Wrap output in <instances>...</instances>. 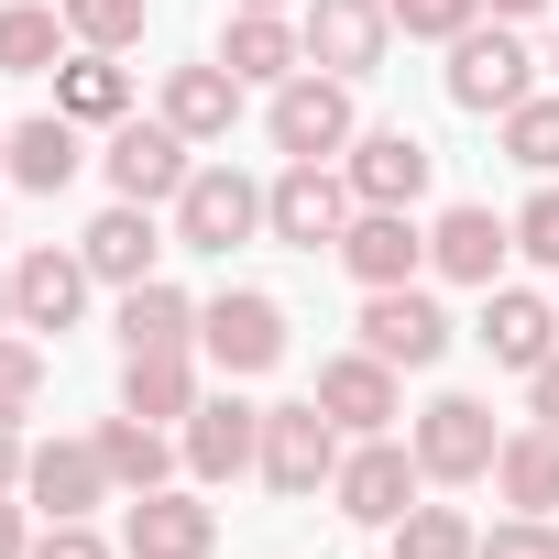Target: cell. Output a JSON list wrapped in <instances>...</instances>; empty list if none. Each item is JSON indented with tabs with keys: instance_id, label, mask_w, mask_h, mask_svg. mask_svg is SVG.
I'll list each match as a JSON object with an SVG mask.
<instances>
[{
	"instance_id": "5b68a950",
	"label": "cell",
	"mask_w": 559,
	"mask_h": 559,
	"mask_svg": "<svg viewBox=\"0 0 559 559\" xmlns=\"http://www.w3.org/2000/svg\"><path fill=\"white\" fill-rule=\"evenodd\" d=\"M198 341H209V362L241 384V373H274L286 362V308H274L263 286H230V297H209L198 308Z\"/></svg>"
},
{
	"instance_id": "7a4b0ae2",
	"label": "cell",
	"mask_w": 559,
	"mask_h": 559,
	"mask_svg": "<svg viewBox=\"0 0 559 559\" xmlns=\"http://www.w3.org/2000/svg\"><path fill=\"white\" fill-rule=\"evenodd\" d=\"M286 504H308V493H330V472H341V417L308 395V406H263V461H252Z\"/></svg>"
},
{
	"instance_id": "7402d4cb",
	"label": "cell",
	"mask_w": 559,
	"mask_h": 559,
	"mask_svg": "<svg viewBox=\"0 0 559 559\" xmlns=\"http://www.w3.org/2000/svg\"><path fill=\"white\" fill-rule=\"evenodd\" d=\"M165 121L187 132V143H219L230 121H241V78L209 56V67H165Z\"/></svg>"
},
{
	"instance_id": "ee69618b",
	"label": "cell",
	"mask_w": 559,
	"mask_h": 559,
	"mask_svg": "<svg viewBox=\"0 0 559 559\" xmlns=\"http://www.w3.org/2000/svg\"><path fill=\"white\" fill-rule=\"evenodd\" d=\"M0 330H12V274H0Z\"/></svg>"
},
{
	"instance_id": "7bdbcfd3",
	"label": "cell",
	"mask_w": 559,
	"mask_h": 559,
	"mask_svg": "<svg viewBox=\"0 0 559 559\" xmlns=\"http://www.w3.org/2000/svg\"><path fill=\"white\" fill-rule=\"evenodd\" d=\"M230 12H297V0H230Z\"/></svg>"
},
{
	"instance_id": "1f68e13d",
	"label": "cell",
	"mask_w": 559,
	"mask_h": 559,
	"mask_svg": "<svg viewBox=\"0 0 559 559\" xmlns=\"http://www.w3.org/2000/svg\"><path fill=\"white\" fill-rule=\"evenodd\" d=\"M143 23H154V0H67V34H78V45H99V56L143 45Z\"/></svg>"
},
{
	"instance_id": "e575fe53",
	"label": "cell",
	"mask_w": 559,
	"mask_h": 559,
	"mask_svg": "<svg viewBox=\"0 0 559 559\" xmlns=\"http://www.w3.org/2000/svg\"><path fill=\"white\" fill-rule=\"evenodd\" d=\"M45 395V352L34 341H12V330H0V417H23Z\"/></svg>"
},
{
	"instance_id": "836d02e7",
	"label": "cell",
	"mask_w": 559,
	"mask_h": 559,
	"mask_svg": "<svg viewBox=\"0 0 559 559\" xmlns=\"http://www.w3.org/2000/svg\"><path fill=\"white\" fill-rule=\"evenodd\" d=\"M395 12V34H417V45H461L472 23H483V0H384Z\"/></svg>"
},
{
	"instance_id": "d6a6232c",
	"label": "cell",
	"mask_w": 559,
	"mask_h": 559,
	"mask_svg": "<svg viewBox=\"0 0 559 559\" xmlns=\"http://www.w3.org/2000/svg\"><path fill=\"white\" fill-rule=\"evenodd\" d=\"M504 154H515L526 176H559V99H515V110H504Z\"/></svg>"
},
{
	"instance_id": "52a82bcc",
	"label": "cell",
	"mask_w": 559,
	"mask_h": 559,
	"mask_svg": "<svg viewBox=\"0 0 559 559\" xmlns=\"http://www.w3.org/2000/svg\"><path fill=\"white\" fill-rule=\"evenodd\" d=\"M263 230V187L241 176V165H198L187 187H176V241L187 252H230V241H252Z\"/></svg>"
},
{
	"instance_id": "9a60e30c",
	"label": "cell",
	"mask_w": 559,
	"mask_h": 559,
	"mask_svg": "<svg viewBox=\"0 0 559 559\" xmlns=\"http://www.w3.org/2000/svg\"><path fill=\"white\" fill-rule=\"evenodd\" d=\"M341 263H352V286H362V297H373V286H417L428 230H417L406 209H352V230H341Z\"/></svg>"
},
{
	"instance_id": "7c38bea8",
	"label": "cell",
	"mask_w": 559,
	"mask_h": 559,
	"mask_svg": "<svg viewBox=\"0 0 559 559\" xmlns=\"http://www.w3.org/2000/svg\"><path fill=\"white\" fill-rule=\"evenodd\" d=\"M341 176H352V198H362V209H417V198H428V176H439V154H428L417 132H352Z\"/></svg>"
},
{
	"instance_id": "ba28073f",
	"label": "cell",
	"mask_w": 559,
	"mask_h": 559,
	"mask_svg": "<svg viewBox=\"0 0 559 559\" xmlns=\"http://www.w3.org/2000/svg\"><path fill=\"white\" fill-rule=\"evenodd\" d=\"M406 450H417V472H428V483H483V472H493V450H504V428H493V406H483V395H439V406L417 417V439H406Z\"/></svg>"
},
{
	"instance_id": "b9f144b4",
	"label": "cell",
	"mask_w": 559,
	"mask_h": 559,
	"mask_svg": "<svg viewBox=\"0 0 559 559\" xmlns=\"http://www.w3.org/2000/svg\"><path fill=\"white\" fill-rule=\"evenodd\" d=\"M483 12H493V23H537V12H548V0H483Z\"/></svg>"
},
{
	"instance_id": "4dcf8cb0",
	"label": "cell",
	"mask_w": 559,
	"mask_h": 559,
	"mask_svg": "<svg viewBox=\"0 0 559 559\" xmlns=\"http://www.w3.org/2000/svg\"><path fill=\"white\" fill-rule=\"evenodd\" d=\"M384 537H395V559H472V548H483V537L461 526V504H406Z\"/></svg>"
},
{
	"instance_id": "bcb514c9",
	"label": "cell",
	"mask_w": 559,
	"mask_h": 559,
	"mask_svg": "<svg viewBox=\"0 0 559 559\" xmlns=\"http://www.w3.org/2000/svg\"><path fill=\"white\" fill-rule=\"evenodd\" d=\"M548 78H559V45H548Z\"/></svg>"
},
{
	"instance_id": "d590c367",
	"label": "cell",
	"mask_w": 559,
	"mask_h": 559,
	"mask_svg": "<svg viewBox=\"0 0 559 559\" xmlns=\"http://www.w3.org/2000/svg\"><path fill=\"white\" fill-rule=\"evenodd\" d=\"M515 252H526V263H548V274H559V187H537V198H526V209H515Z\"/></svg>"
},
{
	"instance_id": "f546056e",
	"label": "cell",
	"mask_w": 559,
	"mask_h": 559,
	"mask_svg": "<svg viewBox=\"0 0 559 559\" xmlns=\"http://www.w3.org/2000/svg\"><path fill=\"white\" fill-rule=\"evenodd\" d=\"M56 110H67V121H121V110H132V78H121L99 45H78V67H56Z\"/></svg>"
},
{
	"instance_id": "8d00e7d4",
	"label": "cell",
	"mask_w": 559,
	"mask_h": 559,
	"mask_svg": "<svg viewBox=\"0 0 559 559\" xmlns=\"http://www.w3.org/2000/svg\"><path fill=\"white\" fill-rule=\"evenodd\" d=\"M472 559H559V526H548V515H515V526H493Z\"/></svg>"
},
{
	"instance_id": "ab89813d",
	"label": "cell",
	"mask_w": 559,
	"mask_h": 559,
	"mask_svg": "<svg viewBox=\"0 0 559 559\" xmlns=\"http://www.w3.org/2000/svg\"><path fill=\"white\" fill-rule=\"evenodd\" d=\"M23 461H34V450H23V428H12V417H0V493H12V483H23Z\"/></svg>"
},
{
	"instance_id": "f6af8a7d",
	"label": "cell",
	"mask_w": 559,
	"mask_h": 559,
	"mask_svg": "<svg viewBox=\"0 0 559 559\" xmlns=\"http://www.w3.org/2000/svg\"><path fill=\"white\" fill-rule=\"evenodd\" d=\"M0 165H12V132H0Z\"/></svg>"
},
{
	"instance_id": "83f0119b",
	"label": "cell",
	"mask_w": 559,
	"mask_h": 559,
	"mask_svg": "<svg viewBox=\"0 0 559 559\" xmlns=\"http://www.w3.org/2000/svg\"><path fill=\"white\" fill-rule=\"evenodd\" d=\"M56 45H78L67 12H45V0H0V78H45Z\"/></svg>"
},
{
	"instance_id": "8fae6325",
	"label": "cell",
	"mask_w": 559,
	"mask_h": 559,
	"mask_svg": "<svg viewBox=\"0 0 559 559\" xmlns=\"http://www.w3.org/2000/svg\"><path fill=\"white\" fill-rule=\"evenodd\" d=\"M362 352H384L395 373H428V362L450 352L439 297H428V286H373V297H362Z\"/></svg>"
},
{
	"instance_id": "277c9868",
	"label": "cell",
	"mask_w": 559,
	"mask_h": 559,
	"mask_svg": "<svg viewBox=\"0 0 559 559\" xmlns=\"http://www.w3.org/2000/svg\"><path fill=\"white\" fill-rule=\"evenodd\" d=\"M450 99L461 110H515V99H537V56L515 45V23H472L461 45H450Z\"/></svg>"
},
{
	"instance_id": "3957f363",
	"label": "cell",
	"mask_w": 559,
	"mask_h": 559,
	"mask_svg": "<svg viewBox=\"0 0 559 559\" xmlns=\"http://www.w3.org/2000/svg\"><path fill=\"white\" fill-rule=\"evenodd\" d=\"M352 209H362V198H352L341 165H286V176L263 187V230H274V241H297V252H341Z\"/></svg>"
},
{
	"instance_id": "30bf717a",
	"label": "cell",
	"mask_w": 559,
	"mask_h": 559,
	"mask_svg": "<svg viewBox=\"0 0 559 559\" xmlns=\"http://www.w3.org/2000/svg\"><path fill=\"white\" fill-rule=\"evenodd\" d=\"M308 67H330V78H373L384 67V45H395V12H384V0H308Z\"/></svg>"
},
{
	"instance_id": "603a6c76",
	"label": "cell",
	"mask_w": 559,
	"mask_h": 559,
	"mask_svg": "<svg viewBox=\"0 0 559 559\" xmlns=\"http://www.w3.org/2000/svg\"><path fill=\"white\" fill-rule=\"evenodd\" d=\"M493 493L515 504V515H559V428H515L504 450H493Z\"/></svg>"
},
{
	"instance_id": "d6986e66",
	"label": "cell",
	"mask_w": 559,
	"mask_h": 559,
	"mask_svg": "<svg viewBox=\"0 0 559 559\" xmlns=\"http://www.w3.org/2000/svg\"><path fill=\"white\" fill-rule=\"evenodd\" d=\"M219 67H230L241 88H286V78L308 67V34H297L286 12H230V34H219Z\"/></svg>"
},
{
	"instance_id": "60d3db41",
	"label": "cell",
	"mask_w": 559,
	"mask_h": 559,
	"mask_svg": "<svg viewBox=\"0 0 559 559\" xmlns=\"http://www.w3.org/2000/svg\"><path fill=\"white\" fill-rule=\"evenodd\" d=\"M0 559H34V537H23V504L0 493Z\"/></svg>"
},
{
	"instance_id": "9c48e42d",
	"label": "cell",
	"mask_w": 559,
	"mask_h": 559,
	"mask_svg": "<svg viewBox=\"0 0 559 559\" xmlns=\"http://www.w3.org/2000/svg\"><path fill=\"white\" fill-rule=\"evenodd\" d=\"M417 450H395V439H362V450H341V472H330V504L352 515V526H395L406 504H417Z\"/></svg>"
},
{
	"instance_id": "ffe728a7",
	"label": "cell",
	"mask_w": 559,
	"mask_h": 559,
	"mask_svg": "<svg viewBox=\"0 0 559 559\" xmlns=\"http://www.w3.org/2000/svg\"><path fill=\"white\" fill-rule=\"evenodd\" d=\"M504 252H515V219H493V209H439V230H428V263L450 286H493Z\"/></svg>"
},
{
	"instance_id": "ac0fdd59",
	"label": "cell",
	"mask_w": 559,
	"mask_h": 559,
	"mask_svg": "<svg viewBox=\"0 0 559 559\" xmlns=\"http://www.w3.org/2000/svg\"><path fill=\"white\" fill-rule=\"evenodd\" d=\"M110 493V461H99V439H45L34 461H23V504L56 526V515H88Z\"/></svg>"
},
{
	"instance_id": "8992f818",
	"label": "cell",
	"mask_w": 559,
	"mask_h": 559,
	"mask_svg": "<svg viewBox=\"0 0 559 559\" xmlns=\"http://www.w3.org/2000/svg\"><path fill=\"white\" fill-rule=\"evenodd\" d=\"M99 165H110V198H132V209H176V187L198 176L176 121H110V154Z\"/></svg>"
},
{
	"instance_id": "cb8c5ba5",
	"label": "cell",
	"mask_w": 559,
	"mask_h": 559,
	"mask_svg": "<svg viewBox=\"0 0 559 559\" xmlns=\"http://www.w3.org/2000/svg\"><path fill=\"white\" fill-rule=\"evenodd\" d=\"M78 252H88L99 286H143L165 241H154V209H132V198H121V209H99V219H88V241H78Z\"/></svg>"
},
{
	"instance_id": "74e56055",
	"label": "cell",
	"mask_w": 559,
	"mask_h": 559,
	"mask_svg": "<svg viewBox=\"0 0 559 559\" xmlns=\"http://www.w3.org/2000/svg\"><path fill=\"white\" fill-rule=\"evenodd\" d=\"M34 559H110V537H99L88 515H56V526L34 537Z\"/></svg>"
},
{
	"instance_id": "2e32d148",
	"label": "cell",
	"mask_w": 559,
	"mask_h": 559,
	"mask_svg": "<svg viewBox=\"0 0 559 559\" xmlns=\"http://www.w3.org/2000/svg\"><path fill=\"white\" fill-rule=\"evenodd\" d=\"M319 406H330L352 439H384L406 395H395V362H384V352H330V362H319Z\"/></svg>"
},
{
	"instance_id": "f1b7e54d",
	"label": "cell",
	"mask_w": 559,
	"mask_h": 559,
	"mask_svg": "<svg viewBox=\"0 0 559 559\" xmlns=\"http://www.w3.org/2000/svg\"><path fill=\"white\" fill-rule=\"evenodd\" d=\"M99 461H110V483H121V493H154V483L176 472V450H165V428H154V417H132V406H121V417L99 428Z\"/></svg>"
},
{
	"instance_id": "d4e9b609",
	"label": "cell",
	"mask_w": 559,
	"mask_h": 559,
	"mask_svg": "<svg viewBox=\"0 0 559 559\" xmlns=\"http://www.w3.org/2000/svg\"><path fill=\"white\" fill-rule=\"evenodd\" d=\"M78 121L67 110H45V121H12V187H34V198H56V187H78Z\"/></svg>"
},
{
	"instance_id": "6da1fadb",
	"label": "cell",
	"mask_w": 559,
	"mask_h": 559,
	"mask_svg": "<svg viewBox=\"0 0 559 559\" xmlns=\"http://www.w3.org/2000/svg\"><path fill=\"white\" fill-rule=\"evenodd\" d=\"M263 132H274V154H286V165H330V154H352V78L297 67L286 88H274Z\"/></svg>"
},
{
	"instance_id": "4316f807",
	"label": "cell",
	"mask_w": 559,
	"mask_h": 559,
	"mask_svg": "<svg viewBox=\"0 0 559 559\" xmlns=\"http://www.w3.org/2000/svg\"><path fill=\"white\" fill-rule=\"evenodd\" d=\"M187 341H198V308L165 286V274L121 286V352H187Z\"/></svg>"
},
{
	"instance_id": "e0dca14e",
	"label": "cell",
	"mask_w": 559,
	"mask_h": 559,
	"mask_svg": "<svg viewBox=\"0 0 559 559\" xmlns=\"http://www.w3.org/2000/svg\"><path fill=\"white\" fill-rule=\"evenodd\" d=\"M252 461H263V406L198 395V406H187V472H198V483H230V472H252Z\"/></svg>"
},
{
	"instance_id": "f35d334b",
	"label": "cell",
	"mask_w": 559,
	"mask_h": 559,
	"mask_svg": "<svg viewBox=\"0 0 559 559\" xmlns=\"http://www.w3.org/2000/svg\"><path fill=\"white\" fill-rule=\"evenodd\" d=\"M526 406H537V428H559V352L526 373Z\"/></svg>"
},
{
	"instance_id": "484cf974",
	"label": "cell",
	"mask_w": 559,
	"mask_h": 559,
	"mask_svg": "<svg viewBox=\"0 0 559 559\" xmlns=\"http://www.w3.org/2000/svg\"><path fill=\"white\" fill-rule=\"evenodd\" d=\"M121 406H132V417H154V428H187V406H198L187 352H121Z\"/></svg>"
},
{
	"instance_id": "4fadbf2b",
	"label": "cell",
	"mask_w": 559,
	"mask_h": 559,
	"mask_svg": "<svg viewBox=\"0 0 559 559\" xmlns=\"http://www.w3.org/2000/svg\"><path fill=\"white\" fill-rule=\"evenodd\" d=\"M121 548H132V559H209V548H219V515H209L198 493H165V483H154V493L121 504Z\"/></svg>"
},
{
	"instance_id": "44dd1931",
	"label": "cell",
	"mask_w": 559,
	"mask_h": 559,
	"mask_svg": "<svg viewBox=\"0 0 559 559\" xmlns=\"http://www.w3.org/2000/svg\"><path fill=\"white\" fill-rule=\"evenodd\" d=\"M483 352H493L504 373H537V362L559 352V308L526 297V286H493V308H483Z\"/></svg>"
},
{
	"instance_id": "5bb4252c",
	"label": "cell",
	"mask_w": 559,
	"mask_h": 559,
	"mask_svg": "<svg viewBox=\"0 0 559 559\" xmlns=\"http://www.w3.org/2000/svg\"><path fill=\"white\" fill-rule=\"evenodd\" d=\"M88 286H99V274H88V252H23L12 263V330H78V308H88Z\"/></svg>"
}]
</instances>
